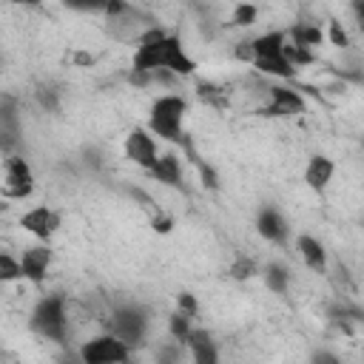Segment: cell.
<instances>
[{"label": "cell", "mask_w": 364, "mask_h": 364, "mask_svg": "<svg viewBox=\"0 0 364 364\" xmlns=\"http://www.w3.org/2000/svg\"><path fill=\"white\" fill-rule=\"evenodd\" d=\"M148 330H151V318H148L145 307H139V304H119V307H114V313H111V333L119 341H125L131 350L145 344Z\"/></svg>", "instance_id": "277c9868"}, {"label": "cell", "mask_w": 364, "mask_h": 364, "mask_svg": "<svg viewBox=\"0 0 364 364\" xmlns=\"http://www.w3.org/2000/svg\"><path fill=\"white\" fill-rule=\"evenodd\" d=\"M31 330L48 341H57L63 344L65 336H68V318H65V296L63 293H48L43 296L34 310H31V318H28Z\"/></svg>", "instance_id": "3957f363"}, {"label": "cell", "mask_w": 364, "mask_h": 364, "mask_svg": "<svg viewBox=\"0 0 364 364\" xmlns=\"http://www.w3.org/2000/svg\"><path fill=\"white\" fill-rule=\"evenodd\" d=\"M176 310L193 318V316H196V310H199L196 296H193V293H179V296H176Z\"/></svg>", "instance_id": "f1b7e54d"}, {"label": "cell", "mask_w": 364, "mask_h": 364, "mask_svg": "<svg viewBox=\"0 0 364 364\" xmlns=\"http://www.w3.org/2000/svg\"><path fill=\"white\" fill-rule=\"evenodd\" d=\"M256 233H259L264 242L282 247V245H287V239H290V225H287V219L282 216L279 208L264 205V208H259V213H256Z\"/></svg>", "instance_id": "30bf717a"}, {"label": "cell", "mask_w": 364, "mask_h": 364, "mask_svg": "<svg viewBox=\"0 0 364 364\" xmlns=\"http://www.w3.org/2000/svg\"><path fill=\"white\" fill-rule=\"evenodd\" d=\"M131 68H136V71H159V68H168L176 77H191L196 71V60L188 54L182 37L176 31H171L156 46L136 48L134 57H131Z\"/></svg>", "instance_id": "6da1fadb"}, {"label": "cell", "mask_w": 364, "mask_h": 364, "mask_svg": "<svg viewBox=\"0 0 364 364\" xmlns=\"http://www.w3.org/2000/svg\"><path fill=\"white\" fill-rule=\"evenodd\" d=\"M333 173H336V162L327 154H313L307 159V165H304V185L310 191H316V193H324L330 179H333Z\"/></svg>", "instance_id": "7c38bea8"}, {"label": "cell", "mask_w": 364, "mask_h": 364, "mask_svg": "<svg viewBox=\"0 0 364 364\" xmlns=\"http://www.w3.org/2000/svg\"><path fill=\"white\" fill-rule=\"evenodd\" d=\"M264 284H267V290H273L276 296H284L287 293V287H290V270L284 267V264H279V262H270L267 267H264Z\"/></svg>", "instance_id": "d6986e66"}, {"label": "cell", "mask_w": 364, "mask_h": 364, "mask_svg": "<svg viewBox=\"0 0 364 364\" xmlns=\"http://www.w3.org/2000/svg\"><path fill=\"white\" fill-rule=\"evenodd\" d=\"M290 43L313 51V48H318V46L324 43V31H321V26H316V23H296V26L290 28Z\"/></svg>", "instance_id": "ac0fdd59"}, {"label": "cell", "mask_w": 364, "mask_h": 364, "mask_svg": "<svg viewBox=\"0 0 364 364\" xmlns=\"http://www.w3.org/2000/svg\"><path fill=\"white\" fill-rule=\"evenodd\" d=\"M353 14H355V23H358V28L364 34V3H353Z\"/></svg>", "instance_id": "d6a6232c"}, {"label": "cell", "mask_w": 364, "mask_h": 364, "mask_svg": "<svg viewBox=\"0 0 364 364\" xmlns=\"http://www.w3.org/2000/svg\"><path fill=\"white\" fill-rule=\"evenodd\" d=\"M191 333H193V324H191V316H185V313H171L168 316V336L173 338V341H179L182 347L188 344V338H191Z\"/></svg>", "instance_id": "ffe728a7"}, {"label": "cell", "mask_w": 364, "mask_h": 364, "mask_svg": "<svg viewBox=\"0 0 364 364\" xmlns=\"http://www.w3.org/2000/svg\"><path fill=\"white\" fill-rule=\"evenodd\" d=\"M256 273H259L256 259H250V256H245V253H239V256L230 262V267H228V276L236 279V282H247V279H253Z\"/></svg>", "instance_id": "44dd1931"}, {"label": "cell", "mask_w": 364, "mask_h": 364, "mask_svg": "<svg viewBox=\"0 0 364 364\" xmlns=\"http://www.w3.org/2000/svg\"><path fill=\"white\" fill-rule=\"evenodd\" d=\"M23 279V264H20V259H14L9 250H3L0 253V282H20Z\"/></svg>", "instance_id": "7402d4cb"}, {"label": "cell", "mask_w": 364, "mask_h": 364, "mask_svg": "<svg viewBox=\"0 0 364 364\" xmlns=\"http://www.w3.org/2000/svg\"><path fill=\"white\" fill-rule=\"evenodd\" d=\"M131 353L134 350L125 341H119L114 333H100L82 341V347L77 350V358L82 364H128Z\"/></svg>", "instance_id": "5b68a950"}, {"label": "cell", "mask_w": 364, "mask_h": 364, "mask_svg": "<svg viewBox=\"0 0 364 364\" xmlns=\"http://www.w3.org/2000/svg\"><path fill=\"white\" fill-rule=\"evenodd\" d=\"M188 347H182L179 341H162L159 347H156V364H179L182 361V353H185Z\"/></svg>", "instance_id": "603a6c76"}, {"label": "cell", "mask_w": 364, "mask_h": 364, "mask_svg": "<svg viewBox=\"0 0 364 364\" xmlns=\"http://www.w3.org/2000/svg\"><path fill=\"white\" fill-rule=\"evenodd\" d=\"M125 80H128V85H134V88H148V85L154 82V74H151V71H136V68H128Z\"/></svg>", "instance_id": "f546056e"}, {"label": "cell", "mask_w": 364, "mask_h": 364, "mask_svg": "<svg viewBox=\"0 0 364 364\" xmlns=\"http://www.w3.org/2000/svg\"><path fill=\"white\" fill-rule=\"evenodd\" d=\"M196 94H199V100H202V102H210V105H225V91H222L216 82H208V80L196 82Z\"/></svg>", "instance_id": "cb8c5ba5"}, {"label": "cell", "mask_w": 364, "mask_h": 364, "mask_svg": "<svg viewBox=\"0 0 364 364\" xmlns=\"http://www.w3.org/2000/svg\"><path fill=\"white\" fill-rule=\"evenodd\" d=\"M256 17H259V9H256L253 3H236V6H233V26L247 28V26L256 23Z\"/></svg>", "instance_id": "d4e9b609"}, {"label": "cell", "mask_w": 364, "mask_h": 364, "mask_svg": "<svg viewBox=\"0 0 364 364\" xmlns=\"http://www.w3.org/2000/svg\"><path fill=\"white\" fill-rule=\"evenodd\" d=\"M296 250H299L301 262H304L313 273H324V270H327V250H324V245H321L316 236L301 233V236L296 239Z\"/></svg>", "instance_id": "5bb4252c"}, {"label": "cell", "mask_w": 364, "mask_h": 364, "mask_svg": "<svg viewBox=\"0 0 364 364\" xmlns=\"http://www.w3.org/2000/svg\"><path fill=\"white\" fill-rule=\"evenodd\" d=\"M20 264H23V279L40 287L46 282V276H48V267H51V247L48 245L26 247L23 256H20Z\"/></svg>", "instance_id": "8fae6325"}, {"label": "cell", "mask_w": 364, "mask_h": 364, "mask_svg": "<svg viewBox=\"0 0 364 364\" xmlns=\"http://www.w3.org/2000/svg\"><path fill=\"white\" fill-rule=\"evenodd\" d=\"M304 108H307V102L296 88L273 85L267 91V105L259 114H264V117H299V114H304Z\"/></svg>", "instance_id": "ba28073f"}, {"label": "cell", "mask_w": 364, "mask_h": 364, "mask_svg": "<svg viewBox=\"0 0 364 364\" xmlns=\"http://www.w3.org/2000/svg\"><path fill=\"white\" fill-rule=\"evenodd\" d=\"M60 364H82V361H80V358H63Z\"/></svg>", "instance_id": "836d02e7"}, {"label": "cell", "mask_w": 364, "mask_h": 364, "mask_svg": "<svg viewBox=\"0 0 364 364\" xmlns=\"http://www.w3.org/2000/svg\"><path fill=\"white\" fill-rule=\"evenodd\" d=\"M122 151H125V156H128L136 168H142V171H151V168L156 165V159L162 156L159 148H156V136H154L148 128H139V125L128 131V136H125V142H122Z\"/></svg>", "instance_id": "8992f818"}, {"label": "cell", "mask_w": 364, "mask_h": 364, "mask_svg": "<svg viewBox=\"0 0 364 364\" xmlns=\"http://www.w3.org/2000/svg\"><path fill=\"white\" fill-rule=\"evenodd\" d=\"M250 68H256V71L264 74V77H276V80H293L296 71H299L284 54H276V57H256Z\"/></svg>", "instance_id": "2e32d148"}, {"label": "cell", "mask_w": 364, "mask_h": 364, "mask_svg": "<svg viewBox=\"0 0 364 364\" xmlns=\"http://www.w3.org/2000/svg\"><path fill=\"white\" fill-rule=\"evenodd\" d=\"M185 114H188V102L185 97L179 94H159L154 102H151V111H148V131L165 142H185V131H182V122H185Z\"/></svg>", "instance_id": "7a4b0ae2"}, {"label": "cell", "mask_w": 364, "mask_h": 364, "mask_svg": "<svg viewBox=\"0 0 364 364\" xmlns=\"http://www.w3.org/2000/svg\"><path fill=\"white\" fill-rule=\"evenodd\" d=\"M151 179H156L159 185H168V188H179L182 185V162L176 154H162L156 159V165L148 171Z\"/></svg>", "instance_id": "9a60e30c"}, {"label": "cell", "mask_w": 364, "mask_h": 364, "mask_svg": "<svg viewBox=\"0 0 364 364\" xmlns=\"http://www.w3.org/2000/svg\"><path fill=\"white\" fill-rule=\"evenodd\" d=\"M284 57L296 65V68H301V65H310V63H316V54L310 51V48H301V46H293L290 40H287V46H284Z\"/></svg>", "instance_id": "484cf974"}, {"label": "cell", "mask_w": 364, "mask_h": 364, "mask_svg": "<svg viewBox=\"0 0 364 364\" xmlns=\"http://www.w3.org/2000/svg\"><path fill=\"white\" fill-rule=\"evenodd\" d=\"M196 162V168H199V176H202V182L210 188V191H216L219 188V176H216V171L208 165V162H202V159H193Z\"/></svg>", "instance_id": "4dcf8cb0"}, {"label": "cell", "mask_w": 364, "mask_h": 364, "mask_svg": "<svg viewBox=\"0 0 364 364\" xmlns=\"http://www.w3.org/2000/svg\"><path fill=\"white\" fill-rule=\"evenodd\" d=\"M310 364H341V358L336 353H330V350H318V353H313Z\"/></svg>", "instance_id": "1f68e13d"}, {"label": "cell", "mask_w": 364, "mask_h": 364, "mask_svg": "<svg viewBox=\"0 0 364 364\" xmlns=\"http://www.w3.org/2000/svg\"><path fill=\"white\" fill-rule=\"evenodd\" d=\"M20 228H23L26 233H31L34 239L48 242V239L57 233V228H60V213H57L54 208H48V205L28 208V210L20 216Z\"/></svg>", "instance_id": "9c48e42d"}, {"label": "cell", "mask_w": 364, "mask_h": 364, "mask_svg": "<svg viewBox=\"0 0 364 364\" xmlns=\"http://www.w3.org/2000/svg\"><path fill=\"white\" fill-rule=\"evenodd\" d=\"M284 46H287V34L284 31H264L259 37L250 40V48L256 57H276V54H284Z\"/></svg>", "instance_id": "e0dca14e"}, {"label": "cell", "mask_w": 364, "mask_h": 364, "mask_svg": "<svg viewBox=\"0 0 364 364\" xmlns=\"http://www.w3.org/2000/svg\"><path fill=\"white\" fill-rule=\"evenodd\" d=\"M3 193L9 199H28L34 193V173H31V165L23 156H9L6 159Z\"/></svg>", "instance_id": "52a82bcc"}, {"label": "cell", "mask_w": 364, "mask_h": 364, "mask_svg": "<svg viewBox=\"0 0 364 364\" xmlns=\"http://www.w3.org/2000/svg\"><path fill=\"white\" fill-rule=\"evenodd\" d=\"M151 230L159 233V236H168V233L173 230V216H168V213H154V216H151Z\"/></svg>", "instance_id": "83f0119b"}, {"label": "cell", "mask_w": 364, "mask_h": 364, "mask_svg": "<svg viewBox=\"0 0 364 364\" xmlns=\"http://www.w3.org/2000/svg\"><path fill=\"white\" fill-rule=\"evenodd\" d=\"M327 37H330V43L336 48H347L350 46V37H347V31H344V26L338 20H330L327 23Z\"/></svg>", "instance_id": "4316f807"}, {"label": "cell", "mask_w": 364, "mask_h": 364, "mask_svg": "<svg viewBox=\"0 0 364 364\" xmlns=\"http://www.w3.org/2000/svg\"><path fill=\"white\" fill-rule=\"evenodd\" d=\"M185 347L191 350V361L193 364H219V347H216L213 336L205 327H193V333H191Z\"/></svg>", "instance_id": "4fadbf2b"}]
</instances>
